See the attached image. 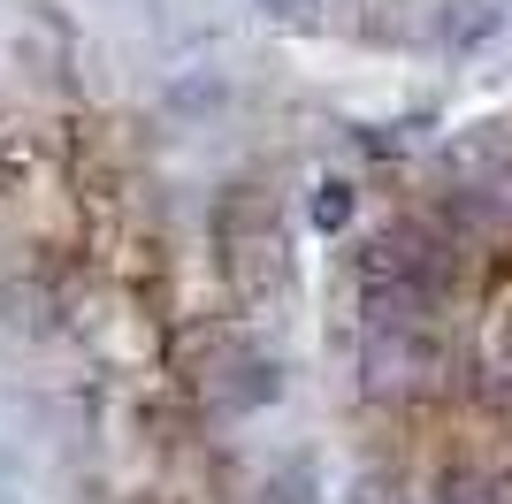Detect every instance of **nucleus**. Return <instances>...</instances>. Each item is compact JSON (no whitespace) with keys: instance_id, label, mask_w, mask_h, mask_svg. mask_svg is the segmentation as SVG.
I'll list each match as a JSON object with an SVG mask.
<instances>
[{"instance_id":"7ed1b4c3","label":"nucleus","mask_w":512,"mask_h":504,"mask_svg":"<svg viewBox=\"0 0 512 504\" xmlns=\"http://www.w3.org/2000/svg\"><path fill=\"white\" fill-rule=\"evenodd\" d=\"M352 504H398V489H390L383 474H360V482H352Z\"/></svg>"},{"instance_id":"20e7f679","label":"nucleus","mask_w":512,"mask_h":504,"mask_svg":"<svg viewBox=\"0 0 512 504\" xmlns=\"http://www.w3.org/2000/svg\"><path fill=\"white\" fill-rule=\"evenodd\" d=\"M444 504H490V489H482V482H459V489H444Z\"/></svg>"},{"instance_id":"f03ea898","label":"nucleus","mask_w":512,"mask_h":504,"mask_svg":"<svg viewBox=\"0 0 512 504\" xmlns=\"http://www.w3.org/2000/svg\"><path fill=\"white\" fill-rule=\"evenodd\" d=\"M352 222V184L344 176H321L314 184V230H344Z\"/></svg>"},{"instance_id":"423d86ee","label":"nucleus","mask_w":512,"mask_h":504,"mask_svg":"<svg viewBox=\"0 0 512 504\" xmlns=\"http://www.w3.org/2000/svg\"><path fill=\"white\" fill-rule=\"evenodd\" d=\"M268 8H306V0H268Z\"/></svg>"},{"instance_id":"39448f33","label":"nucleus","mask_w":512,"mask_h":504,"mask_svg":"<svg viewBox=\"0 0 512 504\" xmlns=\"http://www.w3.org/2000/svg\"><path fill=\"white\" fill-rule=\"evenodd\" d=\"M497 352H505V375H512V314H505V336H497Z\"/></svg>"},{"instance_id":"f257e3e1","label":"nucleus","mask_w":512,"mask_h":504,"mask_svg":"<svg viewBox=\"0 0 512 504\" xmlns=\"http://www.w3.org/2000/svg\"><path fill=\"white\" fill-rule=\"evenodd\" d=\"M428 375H436V352L421 336H406V321H375V336H367V390L375 398H406V390H428Z\"/></svg>"}]
</instances>
